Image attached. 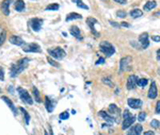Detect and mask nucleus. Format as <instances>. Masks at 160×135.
Masks as SVG:
<instances>
[{
    "mask_svg": "<svg viewBox=\"0 0 160 135\" xmlns=\"http://www.w3.org/2000/svg\"><path fill=\"white\" fill-rule=\"evenodd\" d=\"M28 64H29V59H27V57H24V59L19 60L17 63L12 64L10 67V76L12 78H15L17 74L23 72L27 68Z\"/></svg>",
    "mask_w": 160,
    "mask_h": 135,
    "instance_id": "1",
    "label": "nucleus"
},
{
    "mask_svg": "<svg viewBox=\"0 0 160 135\" xmlns=\"http://www.w3.org/2000/svg\"><path fill=\"white\" fill-rule=\"evenodd\" d=\"M99 50L103 53H105L106 57H111L115 53V48L111 43L107 42V40H104L99 44Z\"/></svg>",
    "mask_w": 160,
    "mask_h": 135,
    "instance_id": "2",
    "label": "nucleus"
},
{
    "mask_svg": "<svg viewBox=\"0 0 160 135\" xmlns=\"http://www.w3.org/2000/svg\"><path fill=\"white\" fill-rule=\"evenodd\" d=\"M17 92H18L19 98L21 99V101H24L26 104H29V106H32L33 104V100H32V97L29 95L27 91L23 87H18L17 88Z\"/></svg>",
    "mask_w": 160,
    "mask_h": 135,
    "instance_id": "3",
    "label": "nucleus"
},
{
    "mask_svg": "<svg viewBox=\"0 0 160 135\" xmlns=\"http://www.w3.org/2000/svg\"><path fill=\"white\" fill-rule=\"evenodd\" d=\"M48 53L50 57L57 60H62L66 57V52L64 51V49L60 48V47H57V48L53 49H48Z\"/></svg>",
    "mask_w": 160,
    "mask_h": 135,
    "instance_id": "4",
    "label": "nucleus"
},
{
    "mask_svg": "<svg viewBox=\"0 0 160 135\" xmlns=\"http://www.w3.org/2000/svg\"><path fill=\"white\" fill-rule=\"evenodd\" d=\"M23 50L25 52H33V53H41L42 52V49L38 46V44H34V43H31V44L28 45H23Z\"/></svg>",
    "mask_w": 160,
    "mask_h": 135,
    "instance_id": "5",
    "label": "nucleus"
},
{
    "mask_svg": "<svg viewBox=\"0 0 160 135\" xmlns=\"http://www.w3.org/2000/svg\"><path fill=\"white\" fill-rule=\"evenodd\" d=\"M131 62H133V57H125L121 60L120 62V72L122 71H126L130 68Z\"/></svg>",
    "mask_w": 160,
    "mask_h": 135,
    "instance_id": "6",
    "label": "nucleus"
},
{
    "mask_svg": "<svg viewBox=\"0 0 160 135\" xmlns=\"http://www.w3.org/2000/svg\"><path fill=\"white\" fill-rule=\"evenodd\" d=\"M42 25H43V19L41 18H32L29 21V26L31 27V29L34 32H38L42 29Z\"/></svg>",
    "mask_w": 160,
    "mask_h": 135,
    "instance_id": "7",
    "label": "nucleus"
},
{
    "mask_svg": "<svg viewBox=\"0 0 160 135\" xmlns=\"http://www.w3.org/2000/svg\"><path fill=\"white\" fill-rule=\"evenodd\" d=\"M138 80H139V78H138L137 76H135V74H131V76L128 77V79H127V89L128 91H133V89H135L136 87L138 86Z\"/></svg>",
    "mask_w": 160,
    "mask_h": 135,
    "instance_id": "8",
    "label": "nucleus"
},
{
    "mask_svg": "<svg viewBox=\"0 0 160 135\" xmlns=\"http://www.w3.org/2000/svg\"><path fill=\"white\" fill-rule=\"evenodd\" d=\"M136 118L135 116H133V114L130 115V116L128 117H125V118H123V123H122V129L123 130H127L130 126L133 125V123H135Z\"/></svg>",
    "mask_w": 160,
    "mask_h": 135,
    "instance_id": "9",
    "label": "nucleus"
},
{
    "mask_svg": "<svg viewBox=\"0 0 160 135\" xmlns=\"http://www.w3.org/2000/svg\"><path fill=\"white\" fill-rule=\"evenodd\" d=\"M86 23H88V26L90 27V29H91V31H92L93 35H95L96 37H98V36H99V33L96 31V30H95V28H94V26L96 25V23H98V21H97L95 18H92V17H89V18L86 19Z\"/></svg>",
    "mask_w": 160,
    "mask_h": 135,
    "instance_id": "10",
    "label": "nucleus"
},
{
    "mask_svg": "<svg viewBox=\"0 0 160 135\" xmlns=\"http://www.w3.org/2000/svg\"><path fill=\"white\" fill-rule=\"evenodd\" d=\"M139 42L141 44L142 49H146L150 46V42H148V33H142L139 36Z\"/></svg>",
    "mask_w": 160,
    "mask_h": 135,
    "instance_id": "11",
    "label": "nucleus"
},
{
    "mask_svg": "<svg viewBox=\"0 0 160 135\" xmlns=\"http://www.w3.org/2000/svg\"><path fill=\"white\" fill-rule=\"evenodd\" d=\"M108 114L114 119V117H118L121 115V110L115 106V104H110L109 106V112Z\"/></svg>",
    "mask_w": 160,
    "mask_h": 135,
    "instance_id": "12",
    "label": "nucleus"
},
{
    "mask_svg": "<svg viewBox=\"0 0 160 135\" xmlns=\"http://www.w3.org/2000/svg\"><path fill=\"white\" fill-rule=\"evenodd\" d=\"M142 131H143V127L141 125H136L130 128V130L127 132V135H140Z\"/></svg>",
    "mask_w": 160,
    "mask_h": 135,
    "instance_id": "13",
    "label": "nucleus"
},
{
    "mask_svg": "<svg viewBox=\"0 0 160 135\" xmlns=\"http://www.w3.org/2000/svg\"><path fill=\"white\" fill-rule=\"evenodd\" d=\"M157 96H158V89H157L156 82H152L150 91H148V97H150L151 99H155Z\"/></svg>",
    "mask_w": 160,
    "mask_h": 135,
    "instance_id": "14",
    "label": "nucleus"
},
{
    "mask_svg": "<svg viewBox=\"0 0 160 135\" xmlns=\"http://www.w3.org/2000/svg\"><path fill=\"white\" fill-rule=\"evenodd\" d=\"M128 106L131 109H139L142 106V101L140 99H135V98H129L128 101H127Z\"/></svg>",
    "mask_w": 160,
    "mask_h": 135,
    "instance_id": "15",
    "label": "nucleus"
},
{
    "mask_svg": "<svg viewBox=\"0 0 160 135\" xmlns=\"http://www.w3.org/2000/svg\"><path fill=\"white\" fill-rule=\"evenodd\" d=\"M12 2V0H3L1 3V10L5 16H9L10 14V4Z\"/></svg>",
    "mask_w": 160,
    "mask_h": 135,
    "instance_id": "16",
    "label": "nucleus"
},
{
    "mask_svg": "<svg viewBox=\"0 0 160 135\" xmlns=\"http://www.w3.org/2000/svg\"><path fill=\"white\" fill-rule=\"evenodd\" d=\"M70 32H71V34H72V35L74 36V37L77 38V40H83V37H82L81 32H80L79 28L76 27V26H73V27H71Z\"/></svg>",
    "mask_w": 160,
    "mask_h": 135,
    "instance_id": "17",
    "label": "nucleus"
},
{
    "mask_svg": "<svg viewBox=\"0 0 160 135\" xmlns=\"http://www.w3.org/2000/svg\"><path fill=\"white\" fill-rule=\"evenodd\" d=\"M10 43L13 45H16V46H23L24 44H25V42H24V40L21 37H19V36H16V35H13L10 37Z\"/></svg>",
    "mask_w": 160,
    "mask_h": 135,
    "instance_id": "18",
    "label": "nucleus"
},
{
    "mask_svg": "<svg viewBox=\"0 0 160 135\" xmlns=\"http://www.w3.org/2000/svg\"><path fill=\"white\" fill-rule=\"evenodd\" d=\"M98 115L104 119V120L107 121L108 123H114V119L112 118V117L110 116L109 114H108V112H105V111H100V112L98 113Z\"/></svg>",
    "mask_w": 160,
    "mask_h": 135,
    "instance_id": "19",
    "label": "nucleus"
},
{
    "mask_svg": "<svg viewBox=\"0 0 160 135\" xmlns=\"http://www.w3.org/2000/svg\"><path fill=\"white\" fill-rule=\"evenodd\" d=\"M1 98H2V100H3V101L5 102V103L9 106V108L11 109V111L13 112V114H14V115H17V110H16V108H15L14 104L12 103V101H11V100L9 99V98L6 97V96H2Z\"/></svg>",
    "mask_w": 160,
    "mask_h": 135,
    "instance_id": "20",
    "label": "nucleus"
},
{
    "mask_svg": "<svg viewBox=\"0 0 160 135\" xmlns=\"http://www.w3.org/2000/svg\"><path fill=\"white\" fill-rule=\"evenodd\" d=\"M14 8H15V10H16L17 12H23V11L25 10V8H26L25 2H24L23 0H17V1L15 2V4H14Z\"/></svg>",
    "mask_w": 160,
    "mask_h": 135,
    "instance_id": "21",
    "label": "nucleus"
},
{
    "mask_svg": "<svg viewBox=\"0 0 160 135\" xmlns=\"http://www.w3.org/2000/svg\"><path fill=\"white\" fill-rule=\"evenodd\" d=\"M82 16L78 13H70V14L66 16V21H71V20H75V19H81Z\"/></svg>",
    "mask_w": 160,
    "mask_h": 135,
    "instance_id": "22",
    "label": "nucleus"
},
{
    "mask_svg": "<svg viewBox=\"0 0 160 135\" xmlns=\"http://www.w3.org/2000/svg\"><path fill=\"white\" fill-rule=\"evenodd\" d=\"M45 106H46V110L48 111L49 113L53 112V102H51V100L49 99V97H45Z\"/></svg>",
    "mask_w": 160,
    "mask_h": 135,
    "instance_id": "23",
    "label": "nucleus"
},
{
    "mask_svg": "<svg viewBox=\"0 0 160 135\" xmlns=\"http://www.w3.org/2000/svg\"><path fill=\"white\" fill-rule=\"evenodd\" d=\"M156 6H157L156 1H147V2L145 3V5H144V11L148 12V11L153 10V9L156 8Z\"/></svg>",
    "mask_w": 160,
    "mask_h": 135,
    "instance_id": "24",
    "label": "nucleus"
},
{
    "mask_svg": "<svg viewBox=\"0 0 160 135\" xmlns=\"http://www.w3.org/2000/svg\"><path fill=\"white\" fill-rule=\"evenodd\" d=\"M142 15H143V12L141 10H139V9H135V10H133L130 12V16L133 18H138V17H141Z\"/></svg>",
    "mask_w": 160,
    "mask_h": 135,
    "instance_id": "25",
    "label": "nucleus"
},
{
    "mask_svg": "<svg viewBox=\"0 0 160 135\" xmlns=\"http://www.w3.org/2000/svg\"><path fill=\"white\" fill-rule=\"evenodd\" d=\"M19 111H20V112L24 114V117H25V123H27V125H29V123H30V116H29V114L27 113V111H26L24 108H19Z\"/></svg>",
    "mask_w": 160,
    "mask_h": 135,
    "instance_id": "26",
    "label": "nucleus"
},
{
    "mask_svg": "<svg viewBox=\"0 0 160 135\" xmlns=\"http://www.w3.org/2000/svg\"><path fill=\"white\" fill-rule=\"evenodd\" d=\"M59 8H60V5L58 3H53V4H49L45 10L46 11H58Z\"/></svg>",
    "mask_w": 160,
    "mask_h": 135,
    "instance_id": "27",
    "label": "nucleus"
},
{
    "mask_svg": "<svg viewBox=\"0 0 160 135\" xmlns=\"http://www.w3.org/2000/svg\"><path fill=\"white\" fill-rule=\"evenodd\" d=\"M73 1H74L75 3H76L77 5L79 6V8L83 9V10H89V6L85 5V4L83 3V2H82V0H73Z\"/></svg>",
    "mask_w": 160,
    "mask_h": 135,
    "instance_id": "28",
    "label": "nucleus"
},
{
    "mask_svg": "<svg viewBox=\"0 0 160 135\" xmlns=\"http://www.w3.org/2000/svg\"><path fill=\"white\" fill-rule=\"evenodd\" d=\"M32 91H33V96H34V98H35L36 102L42 101V99H41V96H40V93H38V89H36L35 87H33V88H32Z\"/></svg>",
    "mask_w": 160,
    "mask_h": 135,
    "instance_id": "29",
    "label": "nucleus"
},
{
    "mask_svg": "<svg viewBox=\"0 0 160 135\" xmlns=\"http://www.w3.org/2000/svg\"><path fill=\"white\" fill-rule=\"evenodd\" d=\"M147 83H148V80L147 79H139L138 80V85L139 86H141V87H144V86H146L147 85Z\"/></svg>",
    "mask_w": 160,
    "mask_h": 135,
    "instance_id": "30",
    "label": "nucleus"
},
{
    "mask_svg": "<svg viewBox=\"0 0 160 135\" xmlns=\"http://www.w3.org/2000/svg\"><path fill=\"white\" fill-rule=\"evenodd\" d=\"M5 38H6V32L3 30V31L0 33V46L5 42Z\"/></svg>",
    "mask_w": 160,
    "mask_h": 135,
    "instance_id": "31",
    "label": "nucleus"
},
{
    "mask_svg": "<svg viewBox=\"0 0 160 135\" xmlns=\"http://www.w3.org/2000/svg\"><path fill=\"white\" fill-rule=\"evenodd\" d=\"M47 61H48V63L50 64V65L55 66V67H60V64H59V63H57V62H56V61H53V60L51 59L50 57H47Z\"/></svg>",
    "mask_w": 160,
    "mask_h": 135,
    "instance_id": "32",
    "label": "nucleus"
},
{
    "mask_svg": "<svg viewBox=\"0 0 160 135\" xmlns=\"http://www.w3.org/2000/svg\"><path fill=\"white\" fill-rule=\"evenodd\" d=\"M103 83H105V84H107L108 86H110V87H112L113 86V84H112V82H111V80H110L109 78H103Z\"/></svg>",
    "mask_w": 160,
    "mask_h": 135,
    "instance_id": "33",
    "label": "nucleus"
},
{
    "mask_svg": "<svg viewBox=\"0 0 160 135\" xmlns=\"http://www.w3.org/2000/svg\"><path fill=\"white\" fill-rule=\"evenodd\" d=\"M145 117H146V114L144 112H141L139 114V116H138V120L141 121V123H143L144 120H145Z\"/></svg>",
    "mask_w": 160,
    "mask_h": 135,
    "instance_id": "34",
    "label": "nucleus"
},
{
    "mask_svg": "<svg viewBox=\"0 0 160 135\" xmlns=\"http://www.w3.org/2000/svg\"><path fill=\"white\" fill-rule=\"evenodd\" d=\"M68 117H70V113L68 112H63L60 114V119H63V120H65V119H67Z\"/></svg>",
    "mask_w": 160,
    "mask_h": 135,
    "instance_id": "35",
    "label": "nucleus"
},
{
    "mask_svg": "<svg viewBox=\"0 0 160 135\" xmlns=\"http://www.w3.org/2000/svg\"><path fill=\"white\" fill-rule=\"evenodd\" d=\"M126 12H125V11H118V12H116V16L118 17H121V18H125V17H126Z\"/></svg>",
    "mask_w": 160,
    "mask_h": 135,
    "instance_id": "36",
    "label": "nucleus"
},
{
    "mask_svg": "<svg viewBox=\"0 0 160 135\" xmlns=\"http://www.w3.org/2000/svg\"><path fill=\"white\" fill-rule=\"evenodd\" d=\"M151 126H152L154 129H158L159 128V121L156 120V119H154V120H152V123H151Z\"/></svg>",
    "mask_w": 160,
    "mask_h": 135,
    "instance_id": "37",
    "label": "nucleus"
},
{
    "mask_svg": "<svg viewBox=\"0 0 160 135\" xmlns=\"http://www.w3.org/2000/svg\"><path fill=\"white\" fill-rule=\"evenodd\" d=\"M109 22L111 23V26H112V27H115V28H120V27H121V26H120V23L115 22V21H112V20H110Z\"/></svg>",
    "mask_w": 160,
    "mask_h": 135,
    "instance_id": "38",
    "label": "nucleus"
},
{
    "mask_svg": "<svg viewBox=\"0 0 160 135\" xmlns=\"http://www.w3.org/2000/svg\"><path fill=\"white\" fill-rule=\"evenodd\" d=\"M0 80L3 81L4 80V71L2 68H0Z\"/></svg>",
    "mask_w": 160,
    "mask_h": 135,
    "instance_id": "39",
    "label": "nucleus"
},
{
    "mask_svg": "<svg viewBox=\"0 0 160 135\" xmlns=\"http://www.w3.org/2000/svg\"><path fill=\"white\" fill-rule=\"evenodd\" d=\"M155 112H156V114H159V113H160V101L157 102L156 110H155Z\"/></svg>",
    "mask_w": 160,
    "mask_h": 135,
    "instance_id": "40",
    "label": "nucleus"
},
{
    "mask_svg": "<svg viewBox=\"0 0 160 135\" xmlns=\"http://www.w3.org/2000/svg\"><path fill=\"white\" fill-rule=\"evenodd\" d=\"M115 1L116 3H120V4H126L127 3V0H113Z\"/></svg>",
    "mask_w": 160,
    "mask_h": 135,
    "instance_id": "41",
    "label": "nucleus"
},
{
    "mask_svg": "<svg viewBox=\"0 0 160 135\" xmlns=\"http://www.w3.org/2000/svg\"><path fill=\"white\" fill-rule=\"evenodd\" d=\"M103 63H105V59H104V57H100V59L96 62V65H99V64H103Z\"/></svg>",
    "mask_w": 160,
    "mask_h": 135,
    "instance_id": "42",
    "label": "nucleus"
},
{
    "mask_svg": "<svg viewBox=\"0 0 160 135\" xmlns=\"http://www.w3.org/2000/svg\"><path fill=\"white\" fill-rule=\"evenodd\" d=\"M120 26H121V27H125V28H129V27H130V26H129L127 22H122V23H120Z\"/></svg>",
    "mask_w": 160,
    "mask_h": 135,
    "instance_id": "43",
    "label": "nucleus"
},
{
    "mask_svg": "<svg viewBox=\"0 0 160 135\" xmlns=\"http://www.w3.org/2000/svg\"><path fill=\"white\" fill-rule=\"evenodd\" d=\"M153 40H155L156 43H159V35H157V36H153Z\"/></svg>",
    "mask_w": 160,
    "mask_h": 135,
    "instance_id": "44",
    "label": "nucleus"
},
{
    "mask_svg": "<svg viewBox=\"0 0 160 135\" xmlns=\"http://www.w3.org/2000/svg\"><path fill=\"white\" fill-rule=\"evenodd\" d=\"M145 135H155V133L153 131H147L145 132Z\"/></svg>",
    "mask_w": 160,
    "mask_h": 135,
    "instance_id": "45",
    "label": "nucleus"
},
{
    "mask_svg": "<svg viewBox=\"0 0 160 135\" xmlns=\"http://www.w3.org/2000/svg\"><path fill=\"white\" fill-rule=\"evenodd\" d=\"M157 60H160V51L159 50H157Z\"/></svg>",
    "mask_w": 160,
    "mask_h": 135,
    "instance_id": "46",
    "label": "nucleus"
},
{
    "mask_svg": "<svg viewBox=\"0 0 160 135\" xmlns=\"http://www.w3.org/2000/svg\"><path fill=\"white\" fill-rule=\"evenodd\" d=\"M45 135H48V134H47V132H46V131H45Z\"/></svg>",
    "mask_w": 160,
    "mask_h": 135,
    "instance_id": "47",
    "label": "nucleus"
},
{
    "mask_svg": "<svg viewBox=\"0 0 160 135\" xmlns=\"http://www.w3.org/2000/svg\"><path fill=\"white\" fill-rule=\"evenodd\" d=\"M98 135H103V134H98Z\"/></svg>",
    "mask_w": 160,
    "mask_h": 135,
    "instance_id": "48",
    "label": "nucleus"
}]
</instances>
